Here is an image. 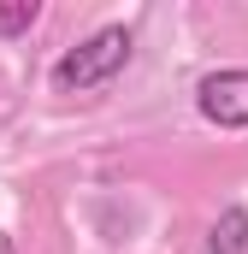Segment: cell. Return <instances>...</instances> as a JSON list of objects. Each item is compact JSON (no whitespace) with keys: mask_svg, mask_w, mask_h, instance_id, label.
I'll return each mask as SVG.
<instances>
[{"mask_svg":"<svg viewBox=\"0 0 248 254\" xmlns=\"http://www.w3.org/2000/svg\"><path fill=\"white\" fill-rule=\"evenodd\" d=\"M207 254H248V207H225L207 231Z\"/></svg>","mask_w":248,"mask_h":254,"instance_id":"obj_3","label":"cell"},{"mask_svg":"<svg viewBox=\"0 0 248 254\" xmlns=\"http://www.w3.org/2000/svg\"><path fill=\"white\" fill-rule=\"evenodd\" d=\"M36 24V0H0V36H24Z\"/></svg>","mask_w":248,"mask_h":254,"instance_id":"obj_4","label":"cell"},{"mask_svg":"<svg viewBox=\"0 0 248 254\" xmlns=\"http://www.w3.org/2000/svg\"><path fill=\"white\" fill-rule=\"evenodd\" d=\"M195 107H201L207 125H219V130H248V65L207 71L195 83Z\"/></svg>","mask_w":248,"mask_h":254,"instance_id":"obj_2","label":"cell"},{"mask_svg":"<svg viewBox=\"0 0 248 254\" xmlns=\"http://www.w3.org/2000/svg\"><path fill=\"white\" fill-rule=\"evenodd\" d=\"M0 254H12V249H6V237H0Z\"/></svg>","mask_w":248,"mask_h":254,"instance_id":"obj_5","label":"cell"},{"mask_svg":"<svg viewBox=\"0 0 248 254\" xmlns=\"http://www.w3.org/2000/svg\"><path fill=\"white\" fill-rule=\"evenodd\" d=\"M130 54H136V36L124 24H107V30H95L89 42H77L71 54L54 60V89L60 95H89V89L113 83L124 65H130Z\"/></svg>","mask_w":248,"mask_h":254,"instance_id":"obj_1","label":"cell"}]
</instances>
